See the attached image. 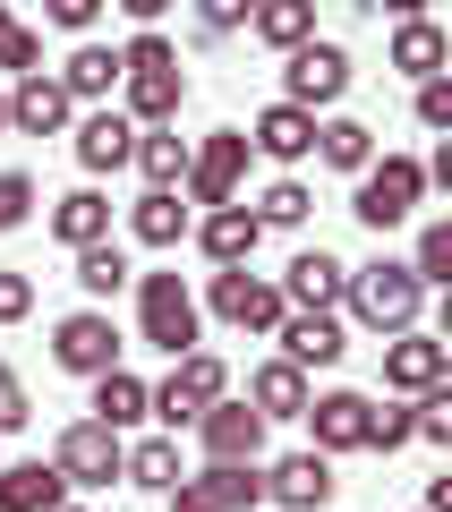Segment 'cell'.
Wrapping results in <instances>:
<instances>
[{"instance_id": "obj_1", "label": "cell", "mask_w": 452, "mask_h": 512, "mask_svg": "<svg viewBox=\"0 0 452 512\" xmlns=\"http://www.w3.org/2000/svg\"><path fill=\"white\" fill-rule=\"evenodd\" d=\"M342 316L367 333H410L427 316V291L401 256H376V265H350V291H342Z\"/></svg>"}, {"instance_id": "obj_2", "label": "cell", "mask_w": 452, "mask_h": 512, "mask_svg": "<svg viewBox=\"0 0 452 512\" xmlns=\"http://www.w3.org/2000/svg\"><path fill=\"white\" fill-rule=\"evenodd\" d=\"M222 393H231V367L197 342V350H180V359H171L163 384H145V419H163V436H180V427H197V410L222 402Z\"/></svg>"}, {"instance_id": "obj_3", "label": "cell", "mask_w": 452, "mask_h": 512, "mask_svg": "<svg viewBox=\"0 0 452 512\" xmlns=\"http://www.w3.org/2000/svg\"><path fill=\"white\" fill-rule=\"evenodd\" d=\"M137 342H154L163 359H180V350L205 342V308H197V291L180 274H137Z\"/></svg>"}, {"instance_id": "obj_4", "label": "cell", "mask_w": 452, "mask_h": 512, "mask_svg": "<svg viewBox=\"0 0 452 512\" xmlns=\"http://www.w3.org/2000/svg\"><path fill=\"white\" fill-rule=\"evenodd\" d=\"M418 205H427V171H418V154H376V163L359 171V197H350V214H359L367 231H401Z\"/></svg>"}, {"instance_id": "obj_5", "label": "cell", "mask_w": 452, "mask_h": 512, "mask_svg": "<svg viewBox=\"0 0 452 512\" xmlns=\"http://www.w3.org/2000/svg\"><path fill=\"white\" fill-rule=\"evenodd\" d=\"M342 94H350V52H342V43L308 35V43H290V52H282V103L333 111Z\"/></svg>"}, {"instance_id": "obj_6", "label": "cell", "mask_w": 452, "mask_h": 512, "mask_svg": "<svg viewBox=\"0 0 452 512\" xmlns=\"http://www.w3.org/2000/svg\"><path fill=\"white\" fill-rule=\"evenodd\" d=\"M239 180H248V128H214V137H197V146H188L180 197H188V205H231Z\"/></svg>"}, {"instance_id": "obj_7", "label": "cell", "mask_w": 452, "mask_h": 512, "mask_svg": "<svg viewBox=\"0 0 452 512\" xmlns=\"http://www.w3.org/2000/svg\"><path fill=\"white\" fill-rule=\"evenodd\" d=\"M205 308H214L231 333H273L290 299H282V282L248 274V265H214V291H205Z\"/></svg>"}, {"instance_id": "obj_8", "label": "cell", "mask_w": 452, "mask_h": 512, "mask_svg": "<svg viewBox=\"0 0 452 512\" xmlns=\"http://www.w3.org/2000/svg\"><path fill=\"white\" fill-rule=\"evenodd\" d=\"M427 384H452V342L427 325L384 333V393H427Z\"/></svg>"}, {"instance_id": "obj_9", "label": "cell", "mask_w": 452, "mask_h": 512, "mask_svg": "<svg viewBox=\"0 0 452 512\" xmlns=\"http://www.w3.org/2000/svg\"><path fill=\"white\" fill-rule=\"evenodd\" d=\"M120 325H111V308H77L52 325V359L69 367V376H103V367H120Z\"/></svg>"}, {"instance_id": "obj_10", "label": "cell", "mask_w": 452, "mask_h": 512, "mask_svg": "<svg viewBox=\"0 0 452 512\" xmlns=\"http://www.w3.org/2000/svg\"><path fill=\"white\" fill-rule=\"evenodd\" d=\"M273 342H282V359H290V367H342L350 325H342V308H282Z\"/></svg>"}, {"instance_id": "obj_11", "label": "cell", "mask_w": 452, "mask_h": 512, "mask_svg": "<svg viewBox=\"0 0 452 512\" xmlns=\"http://www.w3.org/2000/svg\"><path fill=\"white\" fill-rule=\"evenodd\" d=\"M333 487H342V478H333V453H316V444H308V453H282L265 470V504L273 512H325Z\"/></svg>"}, {"instance_id": "obj_12", "label": "cell", "mask_w": 452, "mask_h": 512, "mask_svg": "<svg viewBox=\"0 0 452 512\" xmlns=\"http://www.w3.org/2000/svg\"><path fill=\"white\" fill-rule=\"evenodd\" d=\"M120 444H128V436H111L103 419H77V427H60L52 461H60L69 487H111V478H120Z\"/></svg>"}, {"instance_id": "obj_13", "label": "cell", "mask_w": 452, "mask_h": 512, "mask_svg": "<svg viewBox=\"0 0 452 512\" xmlns=\"http://www.w3.org/2000/svg\"><path fill=\"white\" fill-rule=\"evenodd\" d=\"M197 444H205V461H265V419L239 393H222V402L197 410Z\"/></svg>"}, {"instance_id": "obj_14", "label": "cell", "mask_w": 452, "mask_h": 512, "mask_svg": "<svg viewBox=\"0 0 452 512\" xmlns=\"http://www.w3.org/2000/svg\"><path fill=\"white\" fill-rule=\"evenodd\" d=\"M248 154H265V163H308L316 154V111H299V103H265L248 120Z\"/></svg>"}, {"instance_id": "obj_15", "label": "cell", "mask_w": 452, "mask_h": 512, "mask_svg": "<svg viewBox=\"0 0 452 512\" xmlns=\"http://www.w3.org/2000/svg\"><path fill=\"white\" fill-rule=\"evenodd\" d=\"M367 393H308V436H316V453H367Z\"/></svg>"}, {"instance_id": "obj_16", "label": "cell", "mask_w": 452, "mask_h": 512, "mask_svg": "<svg viewBox=\"0 0 452 512\" xmlns=\"http://www.w3.org/2000/svg\"><path fill=\"white\" fill-rule=\"evenodd\" d=\"M188 231H197V248L214 256V265H256V239H265V222H256V205L231 197V205H205Z\"/></svg>"}, {"instance_id": "obj_17", "label": "cell", "mask_w": 452, "mask_h": 512, "mask_svg": "<svg viewBox=\"0 0 452 512\" xmlns=\"http://www.w3.org/2000/svg\"><path fill=\"white\" fill-rule=\"evenodd\" d=\"M69 146H77V163L103 180V171H128V146H137V120L128 111H86V120H69Z\"/></svg>"}, {"instance_id": "obj_18", "label": "cell", "mask_w": 452, "mask_h": 512, "mask_svg": "<svg viewBox=\"0 0 452 512\" xmlns=\"http://www.w3.org/2000/svg\"><path fill=\"white\" fill-rule=\"evenodd\" d=\"M77 120V103H69V86H60V77H18V86H9V128H18V137H60V128Z\"/></svg>"}, {"instance_id": "obj_19", "label": "cell", "mask_w": 452, "mask_h": 512, "mask_svg": "<svg viewBox=\"0 0 452 512\" xmlns=\"http://www.w3.org/2000/svg\"><path fill=\"white\" fill-rule=\"evenodd\" d=\"M342 291H350V265L333 248H299L282 265V299L290 308H342Z\"/></svg>"}, {"instance_id": "obj_20", "label": "cell", "mask_w": 452, "mask_h": 512, "mask_svg": "<svg viewBox=\"0 0 452 512\" xmlns=\"http://www.w3.org/2000/svg\"><path fill=\"white\" fill-rule=\"evenodd\" d=\"M308 393H316L308 367H290V359H265V367L248 376V410H256L265 427H290L299 410H308Z\"/></svg>"}, {"instance_id": "obj_21", "label": "cell", "mask_w": 452, "mask_h": 512, "mask_svg": "<svg viewBox=\"0 0 452 512\" xmlns=\"http://www.w3.org/2000/svg\"><path fill=\"white\" fill-rule=\"evenodd\" d=\"M188 222H197V205H188L180 188H145V197L128 205V239H137V248H180Z\"/></svg>"}, {"instance_id": "obj_22", "label": "cell", "mask_w": 452, "mask_h": 512, "mask_svg": "<svg viewBox=\"0 0 452 512\" xmlns=\"http://www.w3.org/2000/svg\"><path fill=\"white\" fill-rule=\"evenodd\" d=\"M120 86H128L120 111H128L137 128H171V120H180V103H188V77H180V69H128Z\"/></svg>"}, {"instance_id": "obj_23", "label": "cell", "mask_w": 452, "mask_h": 512, "mask_svg": "<svg viewBox=\"0 0 452 512\" xmlns=\"http://www.w3.org/2000/svg\"><path fill=\"white\" fill-rule=\"evenodd\" d=\"M52 504H69L60 461H0V512H52Z\"/></svg>"}, {"instance_id": "obj_24", "label": "cell", "mask_w": 452, "mask_h": 512, "mask_svg": "<svg viewBox=\"0 0 452 512\" xmlns=\"http://www.w3.org/2000/svg\"><path fill=\"white\" fill-rule=\"evenodd\" d=\"M120 478H128V487H137V495H171V487H180V436H137V444H120Z\"/></svg>"}, {"instance_id": "obj_25", "label": "cell", "mask_w": 452, "mask_h": 512, "mask_svg": "<svg viewBox=\"0 0 452 512\" xmlns=\"http://www.w3.org/2000/svg\"><path fill=\"white\" fill-rule=\"evenodd\" d=\"M86 384H94L86 419H103L111 436H128V427H145V376H128V367H103V376H86Z\"/></svg>"}, {"instance_id": "obj_26", "label": "cell", "mask_w": 452, "mask_h": 512, "mask_svg": "<svg viewBox=\"0 0 452 512\" xmlns=\"http://www.w3.org/2000/svg\"><path fill=\"white\" fill-rule=\"evenodd\" d=\"M69 256H77V291H86L94 308H103V299H120L128 282H137V265H128L120 239H86V248H69Z\"/></svg>"}, {"instance_id": "obj_27", "label": "cell", "mask_w": 452, "mask_h": 512, "mask_svg": "<svg viewBox=\"0 0 452 512\" xmlns=\"http://www.w3.org/2000/svg\"><path fill=\"white\" fill-rule=\"evenodd\" d=\"M384 60H393L401 77H444L452 43H444V26H435V18H401V26H393V52H384Z\"/></svg>"}, {"instance_id": "obj_28", "label": "cell", "mask_w": 452, "mask_h": 512, "mask_svg": "<svg viewBox=\"0 0 452 512\" xmlns=\"http://www.w3.org/2000/svg\"><path fill=\"white\" fill-rule=\"evenodd\" d=\"M128 163L145 171V188H180V180H188V137H180V120H171V128H137Z\"/></svg>"}, {"instance_id": "obj_29", "label": "cell", "mask_w": 452, "mask_h": 512, "mask_svg": "<svg viewBox=\"0 0 452 512\" xmlns=\"http://www.w3.org/2000/svg\"><path fill=\"white\" fill-rule=\"evenodd\" d=\"M52 239H60V248L111 239V197H103V188H69V197L52 205Z\"/></svg>"}, {"instance_id": "obj_30", "label": "cell", "mask_w": 452, "mask_h": 512, "mask_svg": "<svg viewBox=\"0 0 452 512\" xmlns=\"http://www.w3.org/2000/svg\"><path fill=\"white\" fill-rule=\"evenodd\" d=\"M248 35L265 43V52L308 43V35H316V0H256V9H248Z\"/></svg>"}, {"instance_id": "obj_31", "label": "cell", "mask_w": 452, "mask_h": 512, "mask_svg": "<svg viewBox=\"0 0 452 512\" xmlns=\"http://www.w3.org/2000/svg\"><path fill=\"white\" fill-rule=\"evenodd\" d=\"M60 86H69V103H103V94L120 86V52H111V43H77L69 69H60Z\"/></svg>"}, {"instance_id": "obj_32", "label": "cell", "mask_w": 452, "mask_h": 512, "mask_svg": "<svg viewBox=\"0 0 452 512\" xmlns=\"http://www.w3.org/2000/svg\"><path fill=\"white\" fill-rule=\"evenodd\" d=\"M316 154H325L333 171L359 180V171L376 163V128H367V120H316Z\"/></svg>"}, {"instance_id": "obj_33", "label": "cell", "mask_w": 452, "mask_h": 512, "mask_svg": "<svg viewBox=\"0 0 452 512\" xmlns=\"http://www.w3.org/2000/svg\"><path fill=\"white\" fill-rule=\"evenodd\" d=\"M308 214H316V197H308V180H290V171L256 197V222H265V231H299Z\"/></svg>"}, {"instance_id": "obj_34", "label": "cell", "mask_w": 452, "mask_h": 512, "mask_svg": "<svg viewBox=\"0 0 452 512\" xmlns=\"http://www.w3.org/2000/svg\"><path fill=\"white\" fill-rule=\"evenodd\" d=\"M410 274H418V291H444V282H452V222H444V214H435L427 231H418Z\"/></svg>"}, {"instance_id": "obj_35", "label": "cell", "mask_w": 452, "mask_h": 512, "mask_svg": "<svg viewBox=\"0 0 452 512\" xmlns=\"http://www.w3.org/2000/svg\"><path fill=\"white\" fill-rule=\"evenodd\" d=\"M401 444H418L410 436V393L384 402V410H367V453H401Z\"/></svg>"}, {"instance_id": "obj_36", "label": "cell", "mask_w": 452, "mask_h": 512, "mask_svg": "<svg viewBox=\"0 0 452 512\" xmlns=\"http://www.w3.org/2000/svg\"><path fill=\"white\" fill-rule=\"evenodd\" d=\"M418 128L452 137V77H418Z\"/></svg>"}, {"instance_id": "obj_37", "label": "cell", "mask_w": 452, "mask_h": 512, "mask_svg": "<svg viewBox=\"0 0 452 512\" xmlns=\"http://www.w3.org/2000/svg\"><path fill=\"white\" fill-rule=\"evenodd\" d=\"M0 69H9V77H35L43 69V35H35V26H9V35H0Z\"/></svg>"}, {"instance_id": "obj_38", "label": "cell", "mask_w": 452, "mask_h": 512, "mask_svg": "<svg viewBox=\"0 0 452 512\" xmlns=\"http://www.w3.org/2000/svg\"><path fill=\"white\" fill-rule=\"evenodd\" d=\"M128 69H180V52H171V35H154V26H137V43L120 52V77Z\"/></svg>"}, {"instance_id": "obj_39", "label": "cell", "mask_w": 452, "mask_h": 512, "mask_svg": "<svg viewBox=\"0 0 452 512\" xmlns=\"http://www.w3.org/2000/svg\"><path fill=\"white\" fill-rule=\"evenodd\" d=\"M35 419V402H26V376L9 359H0V436H18V427Z\"/></svg>"}, {"instance_id": "obj_40", "label": "cell", "mask_w": 452, "mask_h": 512, "mask_svg": "<svg viewBox=\"0 0 452 512\" xmlns=\"http://www.w3.org/2000/svg\"><path fill=\"white\" fill-rule=\"evenodd\" d=\"M26 316H35V274L0 265V325H26Z\"/></svg>"}, {"instance_id": "obj_41", "label": "cell", "mask_w": 452, "mask_h": 512, "mask_svg": "<svg viewBox=\"0 0 452 512\" xmlns=\"http://www.w3.org/2000/svg\"><path fill=\"white\" fill-rule=\"evenodd\" d=\"M94 18H103V0H43V26L60 35H94Z\"/></svg>"}, {"instance_id": "obj_42", "label": "cell", "mask_w": 452, "mask_h": 512, "mask_svg": "<svg viewBox=\"0 0 452 512\" xmlns=\"http://www.w3.org/2000/svg\"><path fill=\"white\" fill-rule=\"evenodd\" d=\"M26 214H35V180L26 171H0V231H18Z\"/></svg>"}, {"instance_id": "obj_43", "label": "cell", "mask_w": 452, "mask_h": 512, "mask_svg": "<svg viewBox=\"0 0 452 512\" xmlns=\"http://www.w3.org/2000/svg\"><path fill=\"white\" fill-rule=\"evenodd\" d=\"M248 9H256V0H197V26H205V35H239Z\"/></svg>"}, {"instance_id": "obj_44", "label": "cell", "mask_w": 452, "mask_h": 512, "mask_svg": "<svg viewBox=\"0 0 452 512\" xmlns=\"http://www.w3.org/2000/svg\"><path fill=\"white\" fill-rule=\"evenodd\" d=\"M163 504H171V512H222V504H214V487H205V470H197V478H180Z\"/></svg>"}, {"instance_id": "obj_45", "label": "cell", "mask_w": 452, "mask_h": 512, "mask_svg": "<svg viewBox=\"0 0 452 512\" xmlns=\"http://www.w3.org/2000/svg\"><path fill=\"white\" fill-rule=\"evenodd\" d=\"M359 9H384V18H427V0H359Z\"/></svg>"}, {"instance_id": "obj_46", "label": "cell", "mask_w": 452, "mask_h": 512, "mask_svg": "<svg viewBox=\"0 0 452 512\" xmlns=\"http://www.w3.org/2000/svg\"><path fill=\"white\" fill-rule=\"evenodd\" d=\"M418 512H452V478H427V504Z\"/></svg>"}, {"instance_id": "obj_47", "label": "cell", "mask_w": 452, "mask_h": 512, "mask_svg": "<svg viewBox=\"0 0 452 512\" xmlns=\"http://www.w3.org/2000/svg\"><path fill=\"white\" fill-rule=\"evenodd\" d=\"M120 9H128V18H137V26H154V18H163V9H171V0H120Z\"/></svg>"}, {"instance_id": "obj_48", "label": "cell", "mask_w": 452, "mask_h": 512, "mask_svg": "<svg viewBox=\"0 0 452 512\" xmlns=\"http://www.w3.org/2000/svg\"><path fill=\"white\" fill-rule=\"evenodd\" d=\"M0 137H9V94H0Z\"/></svg>"}, {"instance_id": "obj_49", "label": "cell", "mask_w": 452, "mask_h": 512, "mask_svg": "<svg viewBox=\"0 0 452 512\" xmlns=\"http://www.w3.org/2000/svg\"><path fill=\"white\" fill-rule=\"evenodd\" d=\"M9 26H18V18H9V9H0V35H9Z\"/></svg>"}, {"instance_id": "obj_50", "label": "cell", "mask_w": 452, "mask_h": 512, "mask_svg": "<svg viewBox=\"0 0 452 512\" xmlns=\"http://www.w3.org/2000/svg\"><path fill=\"white\" fill-rule=\"evenodd\" d=\"M52 512H86V504H52Z\"/></svg>"}, {"instance_id": "obj_51", "label": "cell", "mask_w": 452, "mask_h": 512, "mask_svg": "<svg viewBox=\"0 0 452 512\" xmlns=\"http://www.w3.org/2000/svg\"><path fill=\"white\" fill-rule=\"evenodd\" d=\"M0 461H9V453H0Z\"/></svg>"}]
</instances>
